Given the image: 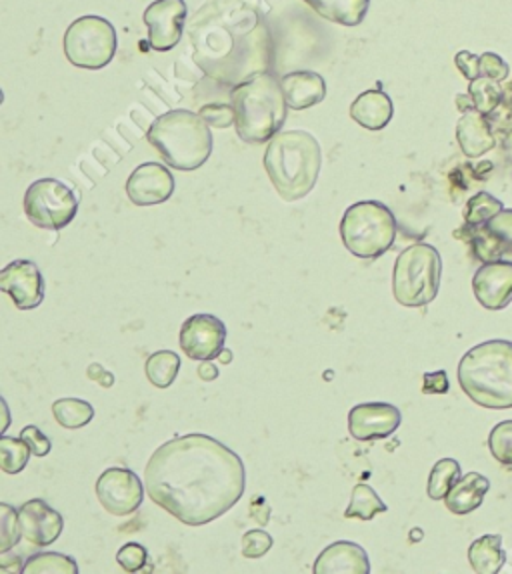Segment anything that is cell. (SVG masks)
Masks as SVG:
<instances>
[{"mask_svg":"<svg viewBox=\"0 0 512 574\" xmlns=\"http://www.w3.org/2000/svg\"><path fill=\"white\" fill-rule=\"evenodd\" d=\"M146 495L187 526H205L231 511L246 488L244 462L203 433L182 434L156 448L144 469Z\"/></svg>","mask_w":512,"mask_h":574,"instance_id":"obj_1","label":"cell"},{"mask_svg":"<svg viewBox=\"0 0 512 574\" xmlns=\"http://www.w3.org/2000/svg\"><path fill=\"white\" fill-rule=\"evenodd\" d=\"M231 106L236 135L246 144L272 141L289 115L281 80L269 73H255L236 85L231 92Z\"/></svg>","mask_w":512,"mask_h":574,"instance_id":"obj_2","label":"cell"},{"mask_svg":"<svg viewBox=\"0 0 512 574\" xmlns=\"http://www.w3.org/2000/svg\"><path fill=\"white\" fill-rule=\"evenodd\" d=\"M265 168L281 199L293 203L315 189L322 168L320 144L307 130H281L267 146Z\"/></svg>","mask_w":512,"mask_h":574,"instance_id":"obj_3","label":"cell"},{"mask_svg":"<svg viewBox=\"0 0 512 574\" xmlns=\"http://www.w3.org/2000/svg\"><path fill=\"white\" fill-rule=\"evenodd\" d=\"M459 383L478 407L512 409V343L488 341L476 345L459 362Z\"/></svg>","mask_w":512,"mask_h":574,"instance_id":"obj_4","label":"cell"},{"mask_svg":"<svg viewBox=\"0 0 512 574\" xmlns=\"http://www.w3.org/2000/svg\"><path fill=\"white\" fill-rule=\"evenodd\" d=\"M146 139L163 156L165 165L191 173L205 165L213 154V132L205 116L187 109L168 111L154 120Z\"/></svg>","mask_w":512,"mask_h":574,"instance_id":"obj_5","label":"cell"},{"mask_svg":"<svg viewBox=\"0 0 512 574\" xmlns=\"http://www.w3.org/2000/svg\"><path fill=\"white\" fill-rule=\"evenodd\" d=\"M346 251L359 258H379L397 241V218L379 201H362L346 208L341 220Z\"/></svg>","mask_w":512,"mask_h":574,"instance_id":"obj_6","label":"cell"},{"mask_svg":"<svg viewBox=\"0 0 512 574\" xmlns=\"http://www.w3.org/2000/svg\"><path fill=\"white\" fill-rule=\"evenodd\" d=\"M443 258L433 244L417 243L405 248L395 263L393 293L398 305L409 308L431 305L440 289Z\"/></svg>","mask_w":512,"mask_h":574,"instance_id":"obj_7","label":"cell"},{"mask_svg":"<svg viewBox=\"0 0 512 574\" xmlns=\"http://www.w3.org/2000/svg\"><path fill=\"white\" fill-rule=\"evenodd\" d=\"M68 63L99 71L115 59L116 30L103 16L87 14L66 28L63 39Z\"/></svg>","mask_w":512,"mask_h":574,"instance_id":"obj_8","label":"cell"},{"mask_svg":"<svg viewBox=\"0 0 512 574\" xmlns=\"http://www.w3.org/2000/svg\"><path fill=\"white\" fill-rule=\"evenodd\" d=\"M78 213V199L56 179L35 180L25 192V215L35 227L63 230Z\"/></svg>","mask_w":512,"mask_h":574,"instance_id":"obj_9","label":"cell"},{"mask_svg":"<svg viewBox=\"0 0 512 574\" xmlns=\"http://www.w3.org/2000/svg\"><path fill=\"white\" fill-rule=\"evenodd\" d=\"M144 488L139 474L130 469L113 467L104 471L97 481V497L106 512L113 516H128L137 511L144 498Z\"/></svg>","mask_w":512,"mask_h":574,"instance_id":"obj_10","label":"cell"},{"mask_svg":"<svg viewBox=\"0 0 512 574\" xmlns=\"http://www.w3.org/2000/svg\"><path fill=\"white\" fill-rule=\"evenodd\" d=\"M227 341V327L215 315H192L180 329V348L192 360L218 358Z\"/></svg>","mask_w":512,"mask_h":574,"instance_id":"obj_11","label":"cell"},{"mask_svg":"<svg viewBox=\"0 0 512 574\" xmlns=\"http://www.w3.org/2000/svg\"><path fill=\"white\" fill-rule=\"evenodd\" d=\"M187 13L184 0H156L144 11L142 21L149 28V44L154 51H172L179 44Z\"/></svg>","mask_w":512,"mask_h":574,"instance_id":"obj_12","label":"cell"},{"mask_svg":"<svg viewBox=\"0 0 512 574\" xmlns=\"http://www.w3.org/2000/svg\"><path fill=\"white\" fill-rule=\"evenodd\" d=\"M0 291L21 310H33L44 301V279L33 260H14L0 272Z\"/></svg>","mask_w":512,"mask_h":574,"instance_id":"obj_13","label":"cell"},{"mask_svg":"<svg viewBox=\"0 0 512 574\" xmlns=\"http://www.w3.org/2000/svg\"><path fill=\"white\" fill-rule=\"evenodd\" d=\"M402 414L388 403H364L348 412V433L357 441H379L397 433Z\"/></svg>","mask_w":512,"mask_h":574,"instance_id":"obj_14","label":"cell"},{"mask_svg":"<svg viewBox=\"0 0 512 574\" xmlns=\"http://www.w3.org/2000/svg\"><path fill=\"white\" fill-rule=\"evenodd\" d=\"M175 192V177L161 163H144L132 170L127 180L130 203L137 206H154L167 203Z\"/></svg>","mask_w":512,"mask_h":574,"instance_id":"obj_15","label":"cell"},{"mask_svg":"<svg viewBox=\"0 0 512 574\" xmlns=\"http://www.w3.org/2000/svg\"><path fill=\"white\" fill-rule=\"evenodd\" d=\"M466 230L471 232L474 255L483 263H512V211L504 208L487 225Z\"/></svg>","mask_w":512,"mask_h":574,"instance_id":"obj_16","label":"cell"},{"mask_svg":"<svg viewBox=\"0 0 512 574\" xmlns=\"http://www.w3.org/2000/svg\"><path fill=\"white\" fill-rule=\"evenodd\" d=\"M473 293L481 307L502 310L512 303V263H485L476 270Z\"/></svg>","mask_w":512,"mask_h":574,"instance_id":"obj_17","label":"cell"},{"mask_svg":"<svg viewBox=\"0 0 512 574\" xmlns=\"http://www.w3.org/2000/svg\"><path fill=\"white\" fill-rule=\"evenodd\" d=\"M18 521L23 536L35 547H49L63 535L64 519L61 512L54 511L42 498L26 500L18 509Z\"/></svg>","mask_w":512,"mask_h":574,"instance_id":"obj_18","label":"cell"},{"mask_svg":"<svg viewBox=\"0 0 512 574\" xmlns=\"http://www.w3.org/2000/svg\"><path fill=\"white\" fill-rule=\"evenodd\" d=\"M367 550L353 540H336L322 550L315 562V574H369Z\"/></svg>","mask_w":512,"mask_h":574,"instance_id":"obj_19","label":"cell"},{"mask_svg":"<svg viewBox=\"0 0 512 574\" xmlns=\"http://www.w3.org/2000/svg\"><path fill=\"white\" fill-rule=\"evenodd\" d=\"M282 90L286 97L289 109L305 111L324 101L327 82L319 73L312 71H296L281 78Z\"/></svg>","mask_w":512,"mask_h":574,"instance_id":"obj_20","label":"cell"},{"mask_svg":"<svg viewBox=\"0 0 512 574\" xmlns=\"http://www.w3.org/2000/svg\"><path fill=\"white\" fill-rule=\"evenodd\" d=\"M393 101L383 90H367L350 104L353 120L367 130H383L393 120Z\"/></svg>","mask_w":512,"mask_h":574,"instance_id":"obj_21","label":"cell"},{"mask_svg":"<svg viewBox=\"0 0 512 574\" xmlns=\"http://www.w3.org/2000/svg\"><path fill=\"white\" fill-rule=\"evenodd\" d=\"M485 116L487 115L478 111H469L457 123V141L461 144L462 153L469 158H478L492 151L497 144Z\"/></svg>","mask_w":512,"mask_h":574,"instance_id":"obj_22","label":"cell"},{"mask_svg":"<svg viewBox=\"0 0 512 574\" xmlns=\"http://www.w3.org/2000/svg\"><path fill=\"white\" fill-rule=\"evenodd\" d=\"M488 490H490V481L487 476L478 472H469L450 488V493L445 497V507L452 514H461V516L471 514L485 502Z\"/></svg>","mask_w":512,"mask_h":574,"instance_id":"obj_23","label":"cell"},{"mask_svg":"<svg viewBox=\"0 0 512 574\" xmlns=\"http://www.w3.org/2000/svg\"><path fill=\"white\" fill-rule=\"evenodd\" d=\"M322 18L343 26H359L369 13L371 0H305Z\"/></svg>","mask_w":512,"mask_h":574,"instance_id":"obj_24","label":"cell"},{"mask_svg":"<svg viewBox=\"0 0 512 574\" xmlns=\"http://www.w3.org/2000/svg\"><path fill=\"white\" fill-rule=\"evenodd\" d=\"M469 561L474 573L497 574L507 561L502 550V536L487 535L474 540L469 549Z\"/></svg>","mask_w":512,"mask_h":574,"instance_id":"obj_25","label":"cell"},{"mask_svg":"<svg viewBox=\"0 0 512 574\" xmlns=\"http://www.w3.org/2000/svg\"><path fill=\"white\" fill-rule=\"evenodd\" d=\"M180 370V357L172 350H158L146 358L144 372L146 379L151 381L156 388H168L170 384L177 381Z\"/></svg>","mask_w":512,"mask_h":574,"instance_id":"obj_26","label":"cell"},{"mask_svg":"<svg viewBox=\"0 0 512 574\" xmlns=\"http://www.w3.org/2000/svg\"><path fill=\"white\" fill-rule=\"evenodd\" d=\"M52 414L63 429L77 431L94 419V409L82 398H61L52 405Z\"/></svg>","mask_w":512,"mask_h":574,"instance_id":"obj_27","label":"cell"},{"mask_svg":"<svg viewBox=\"0 0 512 574\" xmlns=\"http://www.w3.org/2000/svg\"><path fill=\"white\" fill-rule=\"evenodd\" d=\"M386 511H388V507L374 493V488L360 483V485L353 488V497H350V505L345 511V516L346 519L372 521L376 514H384Z\"/></svg>","mask_w":512,"mask_h":574,"instance_id":"obj_28","label":"cell"},{"mask_svg":"<svg viewBox=\"0 0 512 574\" xmlns=\"http://www.w3.org/2000/svg\"><path fill=\"white\" fill-rule=\"evenodd\" d=\"M25 574H78V564L73 557L61 552H39L26 559Z\"/></svg>","mask_w":512,"mask_h":574,"instance_id":"obj_29","label":"cell"},{"mask_svg":"<svg viewBox=\"0 0 512 574\" xmlns=\"http://www.w3.org/2000/svg\"><path fill=\"white\" fill-rule=\"evenodd\" d=\"M461 479V464L459 460L440 459L433 467L431 476H428V497L433 500H445L450 488L457 485V481Z\"/></svg>","mask_w":512,"mask_h":574,"instance_id":"obj_30","label":"cell"},{"mask_svg":"<svg viewBox=\"0 0 512 574\" xmlns=\"http://www.w3.org/2000/svg\"><path fill=\"white\" fill-rule=\"evenodd\" d=\"M502 211H504V205L500 203L499 199H495L488 192H478L466 203L464 222L469 229H476V227L487 225L488 220H492Z\"/></svg>","mask_w":512,"mask_h":574,"instance_id":"obj_31","label":"cell"},{"mask_svg":"<svg viewBox=\"0 0 512 574\" xmlns=\"http://www.w3.org/2000/svg\"><path fill=\"white\" fill-rule=\"evenodd\" d=\"M33 450L23 438L2 436L0 438V469L7 474H18L25 471Z\"/></svg>","mask_w":512,"mask_h":574,"instance_id":"obj_32","label":"cell"},{"mask_svg":"<svg viewBox=\"0 0 512 574\" xmlns=\"http://www.w3.org/2000/svg\"><path fill=\"white\" fill-rule=\"evenodd\" d=\"M469 97L474 104V111L488 115L492 113L500 101H502V87H500L499 80H492V78H476L471 80V87H469Z\"/></svg>","mask_w":512,"mask_h":574,"instance_id":"obj_33","label":"cell"},{"mask_svg":"<svg viewBox=\"0 0 512 574\" xmlns=\"http://www.w3.org/2000/svg\"><path fill=\"white\" fill-rule=\"evenodd\" d=\"M23 536L18 511L11 505H0V554L13 550Z\"/></svg>","mask_w":512,"mask_h":574,"instance_id":"obj_34","label":"cell"},{"mask_svg":"<svg viewBox=\"0 0 512 574\" xmlns=\"http://www.w3.org/2000/svg\"><path fill=\"white\" fill-rule=\"evenodd\" d=\"M488 448L500 464L512 467V421L500 422L492 429L488 436Z\"/></svg>","mask_w":512,"mask_h":574,"instance_id":"obj_35","label":"cell"},{"mask_svg":"<svg viewBox=\"0 0 512 574\" xmlns=\"http://www.w3.org/2000/svg\"><path fill=\"white\" fill-rule=\"evenodd\" d=\"M272 545H274L272 536L267 531L256 528V531L244 533L241 550L246 559H263L272 549Z\"/></svg>","mask_w":512,"mask_h":574,"instance_id":"obj_36","label":"cell"},{"mask_svg":"<svg viewBox=\"0 0 512 574\" xmlns=\"http://www.w3.org/2000/svg\"><path fill=\"white\" fill-rule=\"evenodd\" d=\"M116 561L127 573H139L149 561V552L139 543H128L116 552Z\"/></svg>","mask_w":512,"mask_h":574,"instance_id":"obj_37","label":"cell"},{"mask_svg":"<svg viewBox=\"0 0 512 574\" xmlns=\"http://www.w3.org/2000/svg\"><path fill=\"white\" fill-rule=\"evenodd\" d=\"M481 77L492 78V80H507L509 77V64L500 59L495 52L481 54Z\"/></svg>","mask_w":512,"mask_h":574,"instance_id":"obj_38","label":"cell"},{"mask_svg":"<svg viewBox=\"0 0 512 574\" xmlns=\"http://www.w3.org/2000/svg\"><path fill=\"white\" fill-rule=\"evenodd\" d=\"M21 438L30 447L35 457H47L52 450L51 438L42 433L39 426H25Z\"/></svg>","mask_w":512,"mask_h":574,"instance_id":"obj_39","label":"cell"},{"mask_svg":"<svg viewBox=\"0 0 512 574\" xmlns=\"http://www.w3.org/2000/svg\"><path fill=\"white\" fill-rule=\"evenodd\" d=\"M455 64L461 71L466 80H476L481 78V56H476L473 52L461 51L455 56Z\"/></svg>","mask_w":512,"mask_h":574,"instance_id":"obj_40","label":"cell"},{"mask_svg":"<svg viewBox=\"0 0 512 574\" xmlns=\"http://www.w3.org/2000/svg\"><path fill=\"white\" fill-rule=\"evenodd\" d=\"M448 391V379L445 370L438 372H428L424 374L423 393L424 395H443Z\"/></svg>","mask_w":512,"mask_h":574,"instance_id":"obj_41","label":"cell"},{"mask_svg":"<svg viewBox=\"0 0 512 574\" xmlns=\"http://www.w3.org/2000/svg\"><path fill=\"white\" fill-rule=\"evenodd\" d=\"M89 377L92 381H99L103 384L104 388H111L115 384V377L111 372H106L101 365H90Z\"/></svg>","mask_w":512,"mask_h":574,"instance_id":"obj_42","label":"cell"},{"mask_svg":"<svg viewBox=\"0 0 512 574\" xmlns=\"http://www.w3.org/2000/svg\"><path fill=\"white\" fill-rule=\"evenodd\" d=\"M196 370H199L201 381H205V383H210V381H217L218 379V369L210 360H201V365H199Z\"/></svg>","mask_w":512,"mask_h":574,"instance_id":"obj_43","label":"cell"},{"mask_svg":"<svg viewBox=\"0 0 512 574\" xmlns=\"http://www.w3.org/2000/svg\"><path fill=\"white\" fill-rule=\"evenodd\" d=\"M218 360L222 362V365H229V362H232V353L229 350V348H222V353L218 355Z\"/></svg>","mask_w":512,"mask_h":574,"instance_id":"obj_44","label":"cell"}]
</instances>
